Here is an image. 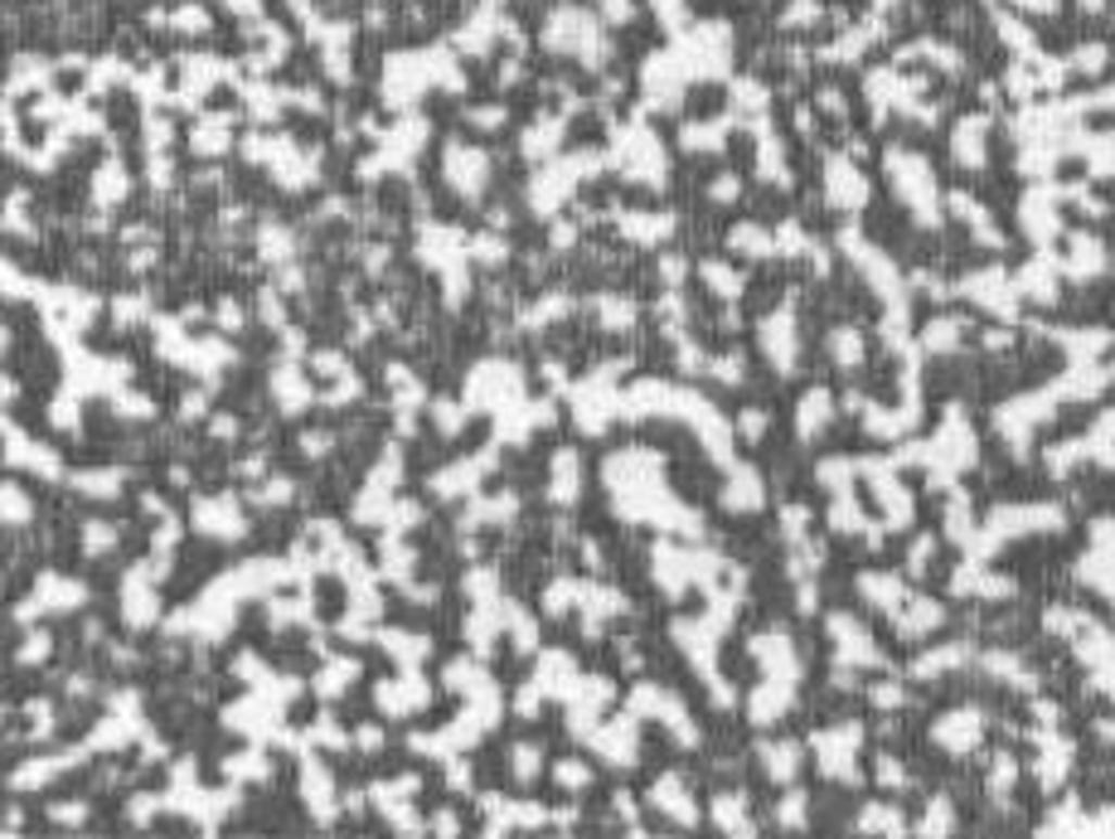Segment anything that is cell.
Wrapping results in <instances>:
<instances>
[{"mask_svg": "<svg viewBox=\"0 0 1115 839\" xmlns=\"http://www.w3.org/2000/svg\"><path fill=\"white\" fill-rule=\"evenodd\" d=\"M210 10L204 5H194V0H185V5H175L170 10V29L175 35H210Z\"/></svg>", "mask_w": 1115, "mask_h": 839, "instance_id": "25", "label": "cell"}, {"mask_svg": "<svg viewBox=\"0 0 1115 839\" xmlns=\"http://www.w3.org/2000/svg\"><path fill=\"white\" fill-rule=\"evenodd\" d=\"M446 786H452V791H461V796H466V791H471V786H476V772H471V762H461V758H456V752H452V758H446Z\"/></svg>", "mask_w": 1115, "mask_h": 839, "instance_id": "41", "label": "cell"}, {"mask_svg": "<svg viewBox=\"0 0 1115 839\" xmlns=\"http://www.w3.org/2000/svg\"><path fill=\"white\" fill-rule=\"evenodd\" d=\"M238 432H243V418H233V412H214V418H210V437L214 442H238Z\"/></svg>", "mask_w": 1115, "mask_h": 839, "instance_id": "43", "label": "cell"}, {"mask_svg": "<svg viewBox=\"0 0 1115 839\" xmlns=\"http://www.w3.org/2000/svg\"><path fill=\"white\" fill-rule=\"evenodd\" d=\"M267 389H273V403L287 418H296L301 408L316 403V389H311V379H306V359H281L273 369V379H267Z\"/></svg>", "mask_w": 1115, "mask_h": 839, "instance_id": "8", "label": "cell"}, {"mask_svg": "<svg viewBox=\"0 0 1115 839\" xmlns=\"http://www.w3.org/2000/svg\"><path fill=\"white\" fill-rule=\"evenodd\" d=\"M228 147H233V117H228V112H210V117L194 122L190 151L200 155V161H218V155H228Z\"/></svg>", "mask_w": 1115, "mask_h": 839, "instance_id": "12", "label": "cell"}, {"mask_svg": "<svg viewBox=\"0 0 1115 839\" xmlns=\"http://www.w3.org/2000/svg\"><path fill=\"white\" fill-rule=\"evenodd\" d=\"M539 766H544V748H539V742H515V748H509V776H515L519 786H534L539 781Z\"/></svg>", "mask_w": 1115, "mask_h": 839, "instance_id": "21", "label": "cell"}, {"mask_svg": "<svg viewBox=\"0 0 1115 839\" xmlns=\"http://www.w3.org/2000/svg\"><path fill=\"white\" fill-rule=\"evenodd\" d=\"M466 403L485 412H509L524 403V374H519L509 359H485V365L471 369L466 379Z\"/></svg>", "mask_w": 1115, "mask_h": 839, "instance_id": "1", "label": "cell"}, {"mask_svg": "<svg viewBox=\"0 0 1115 839\" xmlns=\"http://www.w3.org/2000/svg\"><path fill=\"white\" fill-rule=\"evenodd\" d=\"M582 491V461L578 452H558L554 457V481H548V500L554 505H572Z\"/></svg>", "mask_w": 1115, "mask_h": 839, "instance_id": "18", "label": "cell"}, {"mask_svg": "<svg viewBox=\"0 0 1115 839\" xmlns=\"http://www.w3.org/2000/svg\"><path fill=\"white\" fill-rule=\"evenodd\" d=\"M54 656V636H49V631H35L29 626V636H25V646L15 650V665H45V660Z\"/></svg>", "mask_w": 1115, "mask_h": 839, "instance_id": "30", "label": "cell"}, {"mask_svg": "<svg viewBox=\"0 0 1115 839\" xmlns=\"http://www.w3.org/2000/svg\"><path fill=\"white\" fill-rule=\"evenodd\" d=\"M161 811H165V796L137 791V796H131V805H127V821H131V825H151Z\"/></svg>", "mask_w": 1115, "mask_h": 839, "instance_id": "34", "label": "cell"}, {"mask_svg": "<svg viewBox=\"0 0 1115 839\" xmlns=\"http://www.w3.org/2000/svg\"><path fill=\"white\" fill-rule=\"evenodd\" d=\"M354 679H359V660H350V656H335V660H326V670H320L311 685H316V694L320 699H340Z\"/></svg>", "mask_w": 1115, "mask_h": 839, "instance_id": "20", "label": "cell"}, {"mask_svg": "<svg viewBox=\"0 0 1115 839\" xmlns=\"http://www.w3.org/2000/svg\"><path fill=\"white\" fill-rule=\"evenodd\" d=\"M145 180H151L155 190H170V185H175V161H170V155H165V151L145 155Z\"/></svg>", "mask_w": 1115, "mask_h": 839, "instance_id": "36", "label": "cell"}, {"mask_svg": "<svg viewBox=\"0 0 1115 839\" xmlns=\"http://www.w3.org/2000/svg\"><path fill=\"white\" fill-rule=\"evenodd\" d=\"M224 776L228 781H273V758L263 752V742H253L248 752H233V758H224Z\"/></svg>", "mask_w": 1115, "mask_h": 839, "instance_id": "17", "label": "cell"}, {"mask_svg": "<svg viewBox=\"0 0 1115 839\" xmlns=\"http://www.w3.org/2000/svg\"><path fill=\"white\" fill-rule=\"evenodd\" d=\"M83 602H88V583H83V577L39 573L35 583H29V597L15 607V621L25 626V621H35V616H49V611H73Z\"/></svg>", "mask_w": 1115, "mask_h": 839, "instance_id": "2", "label": "cell"}, {"mask_svg": "<svg viewBox=\"0 0 1115 839\" xmlns=\"http://www.w3.org/2000/svg\"><path fill=\"white\" fill-rule=\"evenodd\" d=\"M54 74H59V64H49V59H39V54H15V64H10V98L15 92H49V82H54Z\"/></svg>", "mask_w": 1115, "mask_h": 839, "instance_id": "13", "label": "cell"}, {"mask_svg": "<svg viewBox=\"0 0 1115 839\" xmlns=\"http://www.w3.org/2000/svg\"><path fill=\"white\" fill-rule=\"evenodd\" d=\"M466 122H471L476 131H499L509 122V112L499 107V102H485V107H466Z\"/></svg>", "mask_w": 1115, "mask_h": 839, "instance_id": "35", "label": "cell"}, {"mask_svg": "<svg viewBox=\"0 0 1115 839\" xmlns=\"http://www.w3.org/2000/svg\"><path fill=\"white\" fill-rule=\"evenodd\" d=\"M554 776H558L562 791H587V786H592V766L587 762H572V758H562L554 766Z\"/></svg>", "mask_w": 1115, "mask_h": 839, "instance_id": "31", "label": "cell"}, {"mask_svg": "<svg viewBox=\"0 0 1115 839\" xmlns=\"http://www.w3.org/2000/svg\"><path fill=\"white\" fill-rule=\"evenodd\" d=\"M155 568L151 563H137L127 577H122V593H117V602H122V621H127L131 631H145V626H155V616H161V597H155Z\"/></svg>", "mask_w": 1115, "mask_h": 839, "instance_id": "4", "label": "cell"}, {"mask_svg": "<svg viewBox=\"0 0 1115 839\" xmlns=\"http://www.w3.org/2000/svg\"><path fill=\"white\" fill-rule=\"evenodd\" d=\"M558 137H562V122L558 117H544V127L534 122V127L524 131V155H529V161H544V155L554 151Z\"/></svg>", "mask_w": 1115, "mask_h": 839, "instance_id": "26", "label": "cell"}, {"mask_svg": "<svg viewBox=\"0 0 1115 839\" xmlns=\"http://www.w3.org/2000/svg\"><path fill=\"white\" fill-rule=\"evenodd\" d=\"M127 82H137V74H131L127 59L102 54V59H92V64H88V92H112V88H127Z\"/></svg>", "mask_w": 1115, "mask_h": 839, "instance_id": "19", "label": "cell"}, {"mask_svg": "<svg viewBox=\"0 0 1115 839\" xmlns=\"http://www.w3.org/2000/svg\"><path fill=\"white\" fill-rule=\"evenodd\" d=\"M257 316H263L267 326L277 330V335L287 330V306H281V292H277V287H263V292H257Z\"/></svg>", "mask_w": 1115, "mask_h": 839, "instance_id": "33", "label": "cell"}, {"mask_svg": "<svg viewBox=\"0 0 1115 839\" xmlns=\"http://www.w3.org/2000/svg\"><path fill=\"white\" fill-rule=\"evenodd\" d=\"M214 320H218V330H243L248 326V310H243V302L224 296V302L214 306Z\"/></svg>", "mask_w": 1115, "mask_h": 839, "instance_id": "40", "label": "cell"}, {"mask_svg": "<svg viewBox=\"0 0 1115 839\" xmlns=\"http://www.w3.org/2000/svg\"><path fill=\"white\" fill-rule=\"evenodd\" d=\"M141 141H145V151H165L175 141V127H170V117H145V127H141Z\"/></svg>", "mask_w": 1115, "mask_h": 839, "instance_id": "37", "label": "cell"}, {"mask_svg": "<svg viewBox=\"0 0 1115 839\" xmlns=\"http://www.w3.org/2000/svg\"><path fill=\"white\" fill-rule=\"evenodd\" d=\"M306 365H311V374H320V379L350 374V359L340 355V349H316V355H306Z\"/></svg>", "mask_w": 1115, "mask_h": 839, "instance_id": "32", "label": "cell"}, {"mask_svg": "<svg viewBox=\"0 0 1115 839\" xmlns=\"http://www.w3.org/2000/svg\"><path fill=\"white\" fill-rule=\"evenodd\" d=\"M49 422H54L59 432H68V437H78V432H83V408H78V398H73V389L54 398V408H49Z\"/></svg>", "mask_w": 1115, "mask_h": 839, "instance_id": "29", "label": "cell"}, {"mask_svg": "<svg viewBox=\"0 0 1115 839\" xmlns=\"http://www.w3.org/2000/svg\"><path fill=\"white\" fill-rule=\"evenodd\" d=\"M490 466H495V452H481V457H466V461H452L442 466V471H432V495L436 500H461V495H471L476 485L490 475Z\"/></svg>", "mask_w": 1115, "mask_h": 839, "instance_id": "7", "label": "cell"}, {"mask_svg": "<svg viewBox=\"0 0 1115 839\" xmlns=\"http://www.w3.org/2000/svg\"><path fill=\"white\" fill-rule=\"evenodd\" d=\"M432 830H436V835H456L461 825H456V815H452V811H436V815H432Z\"/></svg>", "mask_w": 1115, "mask_h": 839, "instance_id": "46", "label": "cell"}, {"mask_svg": "<svg viewBox=\"0 0 1115 839\" xmlns=\"http://www.w3.org/2000/svg\"><path fill=\"white\" fill-rule=\"evenodd\" d=\"M122 485H127V471H117V466H92V471H73V491L88 495V500H117Z\"/></svg>", "mask_w": 1115, "mask_h": 839, "instance_id": "15", "label": "cell"}, {"mask_svg": "<svg viewBox=\"0 0 1115 839\" xmlns=\"http://www.w3.org/2000/svg\"><path fill=\"white\" fill-rule=\"evenodd\" d=\"M190 524L214 544H233V538L248 534V514L238 510V495H210V500H194Z\"/></svg>", "mask_w": 1115, "mask_h": 839, "instance_id": "5", "label": "cell"}, {"mask_svg": "<svg viewBox=\"0 0 1115 839\" xmlns=\"http://www.w3.org/2000/svg\"><path fill=\"white\" fill-rule=\"evenodd\" d=\"M301 253V238L287 229V224H257V257L273 267H287L291 257Z\"/></svg>", "mask_w": 1115, "mask_h": 839, "instance_id": "14", "label": "cell"}, {"mask_svg": "<svg viewBox=\"0 0 1115 839\" xmlns=\"http://www.w3.org/2000/svg\"><path fill=\"white\" fill-rule=\"evenodd\" d=\"M291 500H296V481H291V475H273V481H263L253 491L257 510H287Z\"/></svg>", "mask_w": 1115, "mask_h": 839, "instance_id": "23", "label": "cell"}, {"mask_svg": "<svg viewBox=\"0 0 1115 839\" xmlns=\"http://www.w3.org/2000/svg\"><path fill=\"white\" fill-rule=\"evenodd\" d=\"M354 742H359L364 752H383V728H373V723H364V728L354 733Z\"/></svg>", "mask_w": 1115, "mask_h": 839, "instance_id": "45", "label": "cell"}, {"mask_svg": "<svg viewBox=\"0 0 1115 839\" xmlns=\"http://www.w3.org/2000/svg\"><path fill=\"white\" fill-rule=\"evenodd\" d=\"M568 679H572V660L568 656H544L539 660V670H534V685L539 689H568Z\"/></svg>", "mask_w": 1115, "mask_h": 839, "instance_id": "27", "label": "cell"}, {"mask_svg": "<svg viewBox=\"0 0 1115 839\" xmlns=\"http://www.w3.org/2000/svg\"><path fill=\"white\" fill-rule=\"evenodd\" d=\"M204 412H210V389H190L180 398V418L190 422V418H204Z\"/></svg>", "mask_w": 1115, "mask_h": 839, "instance_id": "44", "label": "cell"}, {"mask_svg": "<svg viewBox=\"0 0 1115 839\" xmlns=\"http://www.w3.org/2000/svg\"><path fill=\"white\" fill-rule=\"evenodd\" d=\"M5 520H10V524L35 520V500H29L20 485H5Z\"/></svg>", "mask_w": 1115, "mask_h": 839, "instance_id": "38", "label": "cell"}, {"mask_svg": "<svg viewBox=\"0 0 1115 839\" xmlns=\"http://www.w3.org/2000/svg\"><path fill=\"white\" fill-rule=\"evenodd\" d=\"M5 466L10 471H35V475H45V481H59V471H64L54 452L39 447V442H29L15 422L5 428Z\"/></svg>", "mask_w": 1115, "mask_h": 839, "instance_id": "10", "label": "cell"}, {"mask_svg": "<svg viewBox=\"0 0 1115 839\" xmlns=\"http://www.w3.org/2000/svg\"><path fill=\"white\" fill-rule=\"evenodd\" d=\"M373 703H379L389 719H408V713H418L432 703V685L422 679L418 665H403L398 679H383L379 689H373Z\"/></svg>", "mask_w": 1115, "mask_h": 839, "instance_id": "6", "label": "cell"}, {"mask_svg": "<svg viewBox=\"0 0 1115 839\" xmlns=\"http://www.w3.org/2000/svg\"><path fill=\"white\" fill-rule=\"evenodd\" d=\"M471 403H461V398H436L432 403V422H436V437H461V428H466V418H471Z\"/></svg>", "mask_w": 1115, "mask_h": 839, "instance_id": "22", "label": "cell"}, {"mask_svg": "<svg viewBox=\"0 0 1115 839\" xmlns=\"http://www.w3.org/2000/svg\"><path fill=\"white\" fill-rule=\"evenodd\" d=\"M335 432L330 428H311V432H301V452H306V457H326V452H335Z\"/></svg>", "mask_w": 1115, "mask_h": 839, "instance_id": "39", "label": "cell"}, {"mask_svg": "<svg viewBox=\"0 0 1115 839\" xmlns=\"http://www.w3.org/2000/svg\"><path fill=\"white\" fill-rule=\"evenodd\" d=\"M301 796H306V811L316 815V821H335V811L345 805L335 791V776L326 772L320 758H311V752H306V762H301Z\"/></svg>", "mask_w": 1115, "mask_h": 839, "instance_id": "9", "label": "cell"}, {"mask_svg": "<svg viewBox=\"0 0 1115 839\" xmlns=\"http://www.w3.org/2000/svg\"><path fill=\"white\" fill-rule=\"evenodd\" d=\"M442 175L461 200H481L490 185V155L481 147H466V141H446L442 151Z\"/></svg>", "mask_w": 1115, "mask_h": 839, "instance_id": "3", "label": "cell"}, {"mask_svg": "<svg viewBox=\"0 0 1115 839\" xmlns=\"http://www.w3.org/2000/svg\"><path fill=\"white\" fill-rule=\"evenodd\" d=\"M379 646L389 650L398 665H418V660L432 650V636H422V631H398V626H383L379 631Z\"/></svg>", "mask_w": 1115, "mask_h": 839, "instance_id": "16", "label": "cell"}, {"mask_svg": "<svg viewBox=\"0 0 1115 839\" xmlns=\"http://www.w3.org/2000/svg\"><path fill=\"white\" fill-rule=\"evenodd\" d=\"M88 200L98 204V209H117V204L131 200V170L117 161V155H107V161L92 170V185H88Z\"/></svg>", "mask_w": 1115, "mask_h": 839, "instance_id": "11", "label": "cell"}, {"mask_svg": "<svg viewBox=\"0 0 1115 839\" xmlns=\"http://www.w3.org/2000/svg\"><path fill=\"white\" fill-rule=\"evenodd\" d=\"M466 253H471V263H481V267H499L509 257V243L495 238V233H476L471 243H466Z\"/></svg>", "mask_w": 1115, "mask_h": 839, "instance_id": "28", "label": "cell"}, {"mask_svg": "<svg viewBox=\"0 0 1115 839\" xmlns=\"http://www.w3.org/2000/svg\"><path fill=\"white\" fill-rule=\"evenodd\" d=\"M49 821L73 825V830H78V825L88 821V801H59V805H49Z\"/></svg>", "mask_w": 1115, "mask_h": 839, "instance_id": "42", "label": "cell"}, {"mask_svg": "<svg viewBox=\"0 0 1115 839\" xmlns=\"http://www.w3.org/2000/svg\"><path fill=\"white\" fill-rule=\"evenodd\" d=\"M117 538H122V530L112 520H88V524H83V554L102 558V554H112V548H117Z\"/></svg>", "mask_w": 1115, "mask_h": 839, "instance_id": "24", "label": "cell"}]
</instances>
